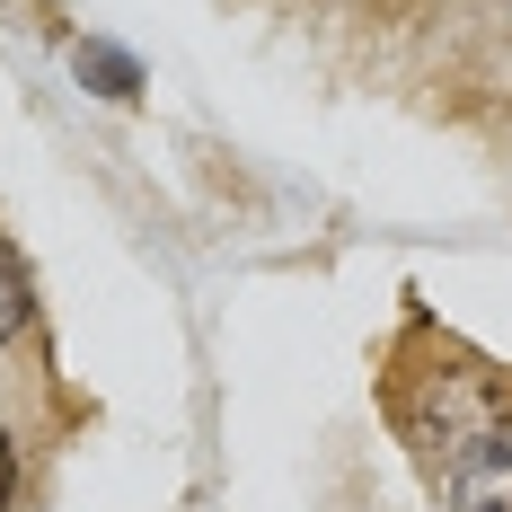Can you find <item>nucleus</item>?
I'll return each instance as SVG.
<instances>
[{
	"label": "nucleus",
	"instance_id": "1",
	"mask_svg": "<svg viewBox=\"0 0 512 512\" xmlns=\"http://www.w3.org/2000/svg\"><path fill=\"white\" fill-rule=\"evenodd\" d=\"M451 495H460V512H512V442L468 451L460 477H451Z\"/></svg>",
	"mask_w": 512,
	"mask_h": 512
},
{
	"label": "nucleus",
	"instance_id": "2",
	"mask_svg": "<svg viewBox=\"0 0 512 512\" xmlns=\"http://www.w3.org/2000/svg\"><path fill=\"white\" fill-rule=\"evenodd\" d=\"M80 80H106V98H133L142 89V71L124 53H106V45H80Z\"/></svg>",
	"mask_w": 512,
	"mask_h": 512
},
{
	"label": "nucleus",
	"instance_id": "3",
	"mask_svg": "<svg viewBox=\"0 0 512 512\" xmlns=\"http://www.w3.org/2000/svg\"><path fill=\"white\" fill-rule=\"evenodd\" d=\"M18 327H27V274L9 265V248H0V345H9Z\"/></svg>",
	"mask_w": 512,
	"mask_h": 512
},
{
	"label": "nucleus",
	"instance_id": "4",
	"mask_svg": "<svg viewBox=\"0 0 512 512\" xmlns=\"http://www.w3.org/2000/svg\"><path fill=\"white\" fill-rule=\"evenodd\" d=\"M9 486H18V442L0 433V512H9Z\"/></svg>",
	"mask_w": 512,
	"mask_h": 512
}]
</instances>
